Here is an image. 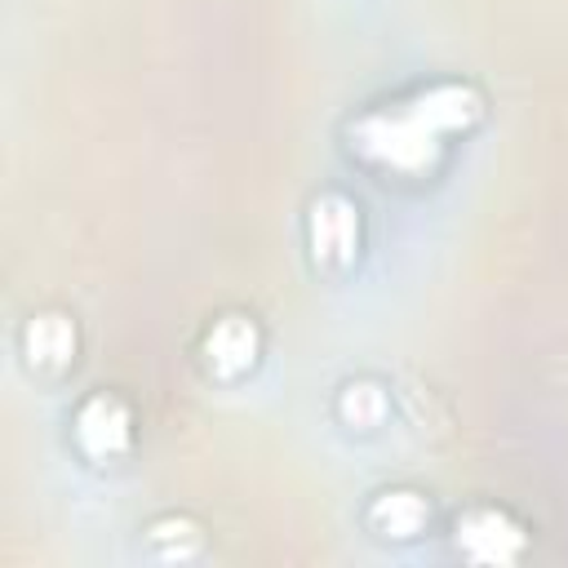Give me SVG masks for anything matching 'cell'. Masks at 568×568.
<instances>
[{
	"mask_svg": "<svg viewBox=\"0 0 568 568\" xmlns=\"http://www.w3.org/2000/svg\"><path fill=\"white\" fill-rule=\"evenodd\" d=\"M484 115V93L466 80H439L422 93H413L408 102L395 106H377L364 111L359 120H351V146L395 173H430L444 138L448 133H466L475 120Z\"/></svg>",
	"mask_w": 568,
	"mask_h": 568,
	"instance_id": "1",
	"label": "cell"
},
{
	"mask_svg": "<svg viewBox=\"0 0 568 568\" xmlns=\"http://www.w3.org/2000/svg\"><path fill=\"white\" fill-rule=\"evenodd\" d=\"M306 244H311V257L320 266H346L359 248V209L346 195L324 191L320 200H311Z\"/></svg>",
	"mask_w": 568,
	"mask_h": 568,
	"instance_id": "2",
	"label": "cell"
},
{
	"mask_svg": "<svg viewBox=\"0 0 568 568\" xmlns=\"http://www.w3.org/2000/svg\"><path fill=\"white\" fill-rule=\"evenodd\" d=\"M528 546V532L497 506H470L457 515V550L470 564H515Z\"/></svg>",
	"mask_w": 568,
	"mask_h": 568,
	"instance_id": "3",
	"label": "cell"
},
{
	"mask_svg": "<svg viewBox=\"0 0 568 568\" xmlns=\"http://www.w3.org/2000/svg\"><path fill=\"white\" fill-rule=\"evenodd\" d=\"M75 444H80V453L89 457V462H111V457H120L124 448H129V439H133V417H129V408H124V399L120 395H106V390H98V395H89L80 408H75Z\"/></svg>",
	"mask_w": 568,
	"mask_h": 568,
	"instance_id": "4",
	"label": "cell"
},
{
	"mask_svg": "<svg viewBox=\"0 0 568 568\" xmlns=\"http://www.w3.org/2000/svg\"><path fill=\"white\" fill-rule=\"evenodd\" d=\"M262 351V333L248 315H222L213 320V328L204 333V359L217 377H240L257 364Z\"/></svg>",
	"mask_w": 568,
	"mask_h": 568,
	"instance_id": "5",
	"label": "cell"
},
{
	"mask_svg": "<svg viewBox=\"0 0 568 568\" xmlns=\"http://www.w3.org/2000/svg\"><path fill=\"white\" fill-rule=\"evenodd\" d=\"M22 355H27L31 368H44V373L67 368L75 359V324H71V315H62V311L31 315L27 328H22Z\"/></svg>",
	"mask_w": 568,
	"mask_h": 568,
	"instance_id": "6",
	"label": "cell"
},
{
	"mask_svg": "<svg viewBox=\"0 0 568 568\" xmlns=\"http://www.w3.org/2000/svg\"><path fill=\"white\" fill-rule=\"evenodd\" d=\"M368 528L377 532V537H390V541H408V537H417L422 528H426V519H430V506H426V497L422 493H413V488H386V493H377L373 501H368Z\"/></svg>",
	"mask_w": 568,
	"mask_h": 568,
	"instance_id": "7",
	"label": "cell"
},
{
	"mask_svg": "<svg viewBox=\"0 0 568 568\" xmlns=\"http://www.w3.org/2000/svg\"><path fill=\"white\" fill-rule=\"evenodd\" d=\"M386 413H390V399H386V390H382L377 382H368V377L346 382V386L337 390V417H342L351 430H373V426L386 422Z\"/></svg>",
	"mask_w": 568,
	"mask_h": 568,
	"instance_id": "8",
	"label": "cell"
},
{
	"mask_svg": "<svg viewBox=\"0 0 568 568\" xmlns=\"http://www.w3.org/2000/svg\"><path fill=\"white\" fill-rule=\"evenodd\" d=\"M146 541L160 559H186L200 550V528L186 519V515H164L146 528Z\"/></svg>",
	"mask_w": 568,
	"mask_h": 568,
	"instance_id": "9",
	"label": "cell"
}]
</instances>
